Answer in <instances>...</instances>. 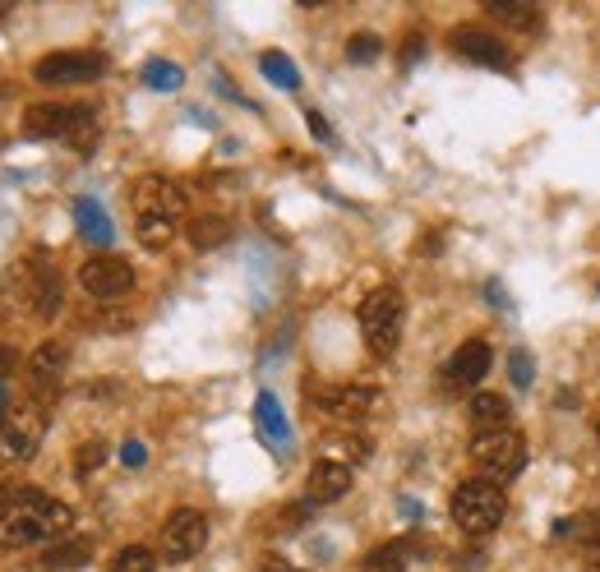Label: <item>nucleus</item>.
I'll return each mask as SVG.
<instances>
[{"mask_svg": "<svg viewBox=\"0 0 600 572\" xmlns=\"http://www.w3.org/2000/svg\"><path fill=\"white\" fill-rule=\"evenodd\" d=\"M130 203H134V231H139V240H144L148 250L171 245V236L185 222V194H180V185H171L162 176H144L134 185Z\"/></svg>", "mask_w": 600, "mask_h": 572, "instance_id": "f03ea898", "label": "nucleus"}, {"mask_svg": "<svg viewBox=\"0 0 600 572\" xmlns=\"http://www.w3.org/2000/svg\"><path fill=\"white\" fill-rule=\"evenodd\" d=\"M0 14H5V5H0Z\"/></svg>", "mask_w": 600, "mask_h": 572, "instance_id": "a19ab883", "label": "nucleus"}, {"mask_svg": "<svg viewBox=\"0 0 600 572\" xmlns=\"http://www.w3.org/2000/svg\"><path fill=\"white\" fill-rule=\"evenodd\" d=\"M70 522H74L70 503L51 499V494H42V489H14L10 513L0 517V545L5 549L42 545V540L70 531Z\"/></svg>", "mask_w": 600, "mask_h": 572, "instance_id": "f257e3e1", "label": "nucleus"}, {"mask_svg": "<svg viewBox=\"0 0 600 572\" xmlns=\"http://www.w3.org/2000/svg\"><path fill=\"white\" fill-rule=\"evenodd\" d=\"M24 134L28 139H65L74 153H93L102 125L88 102H33L24 111Z\"/></svg>", "mask_w": 600, "mask_h": 572, "instance_id": "7ed1b4c3", "label": "nucleus"}, {"mask_svg": "<svg viewBox=\"0 0 600 572\" xmlns=\"http://www.w3.org/2000/svg\"><path fill=\"white\" fill-rule=\"evenodd\" d=\"M490 346L485 342H462L453 351V356H448V379L453 383H480L485 379V374H490Z\"/></svg>", "mask_w": 600, "mask_h": 572, "instance_id": "f3484780", "label": "nucleus"}, {"mask_svg": "<svg viewBox=\"0 0 600 572\" xmlns=\"http://www.w3.org/2000/svg\"><path fill=\"white\" fill-rule=\"evenodd\" d=\"M259 425H264V434L273 443H287V416H282L273 393H259Z\"/></svg>", "mask_w": 600, "mask_h": 572, "instance_id": "b1692460", "label": "nucleus"}, {"mask_svg": "<svg viewBox=\"0 0 600 572\" xmlns=\"http://www.w3.org/2000/svg\"><path fill=\"white\" fill-rule=\"evenodd\" d=\"M508 374H513L517 388H527L531 383V356L527 351H513V356H508Z\"/></svg>", "mask_w": 600, "mask_h": 572, "instance_id": "7c9ffc66", "label": "nucleus"}, {"mask_svg": "<svg viewBox=\"0 0 600 572\" xmlns=\"http://www.w3.org/2000/svg\"><path fill=\"white\" fill-rule=\"evenodd\" d=\"M430 554V545L416 536H402V540H384V545H374L370 554H365V563L360 568L365 572H407L416 559H425Z\"/></svg>", "mask_w": 600, "mask_h": 572, "instance_id": "ddd939ff", "label": "nucleus"}, {"mask_svg": "<svg viewBox=\"0 0 600 572\" xmlns=\"http://www.w3.org/2000/svg\"><path fill=\"white\" fill-rule=\"evenodd\" d=\"M227 240H231V217H222V213L190 217V245L194 250H217V245H227Z\"/></svg>", "mask_w": 600, "mask_h": 572, "instance_id": "6ab92c4d", "label": "nucleus"}, {"mask_svg": "<svg viewBox=\"0 0 600 572\" xmlns=\"http://www.w3.org/2000/svg\"><path fill=\"white\" fill-rule=\"evenodd\" d=\"M305 397L337 420H365L379 406V388L370 383H305Z\"/></svg>", "mask_w": 600, "mask_h": 572, "instance_id": "1a4fd4ad", "label": "nucleus"}, {"mask_svg": "<svg viewBox=\"0 0 600 572\" xmlns=\"http://www.w3.org/2000/svg\"><path fill=\"white\" fill-rule=\"evenodd\" d=\"M559 536H577V540H587V545H596V540H600V513L573 517V522H559Z\"/></svg>", "mask_w": 600, "mask_h": 572, "instance_id": "bb28decb", "label": "nucleus"}, {"mask_svg": "<svg viewBox=\"0 0 600 572\" xmlns=\"http://www.w3.org/2000/svg\"><path fill=\"white\" fill-rule=\"evenodd\" d=\"M10 503H14V494H10V485H0V517L10 513Z\"/></svg>", "mask_w": 600, "mask_h": 572, "instance_id": "4c0bfd02", "label": "nucleus"}, {"mask_svg": "<svg viewBox=\"0 0 600 572\" xmlns=\"http://www.w3.org/2000/svg\"><path fill=\"white\" fill-rule=\"evenodd\" d=\"M10 300H19L24 310H33L37 319H51L60 310V282L42 259H24L10 273Z\"/></svg>", "mask_w": 600, "mask_h": 572, "instance_id": "6e6552de", "label": "nucleus"}, {"mask_svg": "<svg viewBox=\"0 0 600 572\" xmlns=\"http://www.w3.org/2000/svg\"><path fill=\"white\" fill-rule=\"evenodd\" d=\"M79 286H84L93 300H125L134 291V268L116 254H93V259L79 268Z\"/></svg>", "mask_w": 600, "mask_h": 572, "instance_id": "9b49d317", "label": "nucleus"}, {"mask_svg": "<svg viewBox=\"0 0 600 572\" xmlns=\"http://www.w3.org/2000/svg\"><path fill=\"white\" fill-rule=\"evenodd\" d=\"M448 513H453V522L462 526L467 536H490V531H499V522H504L508 499L494 480H467V485L453 489Z\"/></svg>", "mask_w": 600, "mask_h": 572, "instance_id": "39448f33", "label": "nucleus"}, {"mask_svg": "<svg viewBox=\"0 0 600 572\" xmlns=\"http://www.w3.org/2000/svg\"><path fill=\"white\" fill-rule=\"evenodd\" d=\"M425 51V42H420V33L407 37V47H402V65H416V56Z\"/></svg>", "mask_w": 600, "mask_h": 572, "instance_id": "2f4dec72", "label": "nucleus"}, {"mask_svg": "<svg viewBox=\"0 0 600 572\" xmlns=\"http://www.w3.org/2000/svg\"><path fill=\"white\" fill-rule=\"evenodd\" d=\"M88 559H93V545H88V540H65V545H51L47 554H42V563H47L51 572L79 568V563H88Z\"/></svg>", "mask_w": 600, "mask_h": 572, "instance_id": "4be33fe9", "label": "nucleus"}, {"mask_svg": "<svg viewBox=\"0 0 600 572\" xmlns=\"http://www.w3.org/2000/svg\"><path fill=\"white\" fill-rule=\"evenodd\" d=\"M42 429H47V402H19L0 420V462H28L42 448Z\"/></svg>", "mask_w": 600, "mask_h": 572, "instance_id": "423d86ee", "label": "nucleus"}, {"mask_svg": "<svg viewBox=\"0 0 600 572\" xmlns=\"http://www.w3.org/2000/svg\"><path fill=\"white\" fill-rule=\"evenodd\" d=\"M259 572H305V568H296V563H287V559H264Z\"/></svg>", "mask_w": 600, "mask_h": 572, "instance_id": "72a5a7b5", "label": "nucleus"}, {"mask_svg": "<svg viewBox=\"0 0 600 572\" xmlns=\"http://www.w3.org/2000/svg\"><path fill=\"white\" fill-rule=\"evenodd\" d=\"M14 365H19V356H14V346L0 342V379H5V374H10Z\"/></svg>", "mask_w": 600, "mask_h": 572, "instance_id": "473e14b6", "label": "nucleus"}, {"mask_svg": "<svg viewBox=\"0 0 600 572\" xmlns=\"http://www.w3.org/2000/svg\"><path fill=\"white\" fill-rule=\"evenodd\" d=\"M305 517H310V503H291V508H282V517L273 522V531H296Z\"/></svg>", "mask_w": 600, "mask_h": 572, "instance_id": "c756f323", "label": "nucleus"}, {"mask_svg": "<svg viewBox=\"0 0 600 572\" xmlns=\"http://www.w3.org/2000/svg\"><path fill=\"white\" fill-rule=\"evenodd\" d=\"M453 51L457 56L476 60V65H490V70H504L508 65V47L485 28H457L453 33Z\"/></svg>", "mask_w": 600, "mask_h": 572, "instance_id": "2eb2a0df", "label": "nucleus"}, {"mask_svg": "<svg viewBox=\"0 0 600 572\" xmlns=\"http://www.w3.org/2000/svg\"><path fill=\"white\" fill-rule=\"evenodd\" d=\"M208 545V517L199 508H176L162 526V559L167 563H190Z\"/></svg>", "mask_w": 600, "mask_h": 572, "instance_id": "f8f14e48", "label": "nucleus"}, {"mask_svg": "<svg viewBox=\"0 0 600 572\" xmlns=\"http://www.w3.org/2000/svg\"><path fill=\"white\" fill-rule=\"evenodd\" d=\"M351 489V466L347 462H333V457H324V462L310 466V485H305V503H337L342 494Z\"/></svg>", "mask_w": 600, "mask_h": 572, "instance_id": "4468645a", "label": "nucleus"}, {"mask_svg": "<svg viewBox=\"0 0 600 572\" xmlns=\"http://www.w3.org/2000/svg\"><path fill=\"white\" fill-rule=\"evenodd\" d=\"M305 120H310V130L319 134V139H333V134H328V120L319 116V111H310V116H305Z\"/></svg>", "mask_w": 600, "mask_h": 572, "instance_id": "f704fd0d", "label": "nucleus"}, {"mask_svg": "<svg viewBox=\"0 0 600 572\" xmlns=\"http://www.w3.org/2000/svg\"><path fill=\"white\" fill-rule=\"evenodd\" d=\"M587 572H600V540L587 545Z\"/></svg>", "mask_w": 600, "mask_h": 572, "instance_id": "e433bc0d", "label": "nucleus"}, {"mask_svg": "<svg viewBox=\"0 0 600 572\" xmlns=\"http://www.w3.org/2000/svg\"><path fill=\"white\" fill-rule=\"evenodd\" d=\"M107 74V60L97 51H51L33 65V79L37 84H51V88H70V84H93Z\"/></svg>", "mask_w": 600, "mask_h": 572, "instance_id": "9d476101", "label": "nucleus"}, {"mask_svg": "<svg viewBox=\"0 0 600 572\" xmlns=\"http://www.w3.org/2000/svg\"><path fill=\"white\" fill-rule=\"evenodd\" d=\"M180 65H171V60H148L144 65V84L148 88H162V93H171V88H180Z\"/></svg>", "mask_w": 600, "mask_h": 572, "instance_id": "a878e982", "label": "nucleus"}, {"mask_svg": "<svg viewBox=\"0 0 600 572\" xmlns=\"http://www.w3.org/2000/svg\"><path fill=\"white\" fill-rule=\"evenodd\" d=\"M65 360H70V351H65L60 342H42V346H37L33 356H28V383H33V393L47 397L51 388H56L60 374H65Z\"/></svg>", "mask_w": 600, "mask_h": 572, "instance_id": "dca6fc26", "label": "nucleus"}, {"mask_svg": "<svg viewBox=\"0 0 600 572\" xmlns=\"http://www.w3.org/2000/svg\"><path fill=\"white\" fill-rule=\"evenodd\" d=\"M259 65H264V74L277 88H300V74H296V65H291V56H282V51H264Z\"/></svg>", "mask_w": 600, "mask_h": 572, "instance_id": "393cba45", "label": "nucleus"}, {"mask_svg": "<svg viewBox=\"0 0 600 572\" xmlns=\"http://www.w3.org/2000/svg\"><path fill=\"white\" fill-rule=\"evenodd\" d=\"M402 323H407V300H402L397 286H374L370 296L360 300V337L379 360L397 351Z\"/></svg>", "mask_w": 600, "mask_h": 572, "instance_id": "20e7f679", "label": "nucleus"}, {"mask_svg": "<svg viewBox=\"0 0 600 572\" xmlns=\"http://www.w3.org/2000/svg\"><path fill=\"white\" fill-rule=\"evenodd\" d=\"M596 439H600V425H596Z\"/></svg>", "mask_w": 600, "mask_h": 572, "instance_id": "ea45409f", "label": "nucleus"}, {"mask_svg": "<svg viewBox=\"0 0 600 572\" xmlns=\"http://www.w3.org/2000/svg\"><path fill=\"white\" fill-rule=\"evenodd\" d=\"M74 213H79V231H84L88 240L107 245V240H111V222H107V213H102V203H97V199H79V203H74Z\"/></svg>", "mask_w": 600, "mask_h": 572, "instance_id": "412c9836", "label": "nucleus"}, {"mask_svg": "<svg viewBox=\"0 0 600 572\" xmlns=\"http://www.w3.org/2000/svg\"><path fill=\"white\" fill-rule=\"evenodd\" d=\"M490 14L499 24L517 28V33H536L540 28V10L536 5H522V0H499V5H490Z\"/></svg>", "mask_w": 600, "mask_h": 572, "instance_id": "aec40b11", "label": "nucleus"}, {"mask_svg": "<svg viewBox=\"0 0 600 572\" xmlns=\"http://www.w3.org/2000/svg\"><path fill=\"white\" fill-rule=\"evenodd\" d=\"M125 462L139 466V462H144V448H139V443H125Z\"/></svg>", "mask_w": 600, "mask_h": 572, "instance_id": "c9c22d12", "label": "nucleus"}, {"mask_svg": "<svg viewBox=\"0 0 600 572\" xmlns=\"http://www.w3.org/2000/svg\"><path fill=\"white\" fill-rule=\"evenodd\" d=\"M471 425H476V434H490V429H508V420H513V406L504 402L499 393H476L471 397Z\"/></svg>", "mask_w": 600, "mask_h": 572, "instance_id": "a211bd4d", "label": "nucleus"}, {"mask_svg": "<svg viewBox=\"0 0 600 572\" xmlns=\"http://www.w3.org/2000/svg\"><path fill=\"white\" fill-rule=\"evenodd\" d=\"M111 572H157V554L148 545H125L111 559Z\"/></svg>", "mask_w": 600, "mask_h": 572, "instance_id": "5701e85b", "label": "nucleus"}, {"mask_svg": "<svg viewBox=\"0 0 600 572\" xmlns=\"http://www.w3.org/2000/svg\"><path fill=\"white\" fill-rule=\"evenodd\" d=\"M5 402H10V397H5V388H0V420H5Z\"/></svg>", "mask_w": 600, "mask_h": 572, "instance_id": "58836bf2", "label": "nucleus"}, {"mask_svg": "<svg viewBox=\"0 0 600 572\" xmlns=\"http://www.w3.org/2000/svg\"><path fill=\"white\" fill-rule=\"evenodd\" d=\"M379 51H384V42H379L374 33H356L347 42V56L356 60V65H370V60H379Z\"/></svg>", "mask_w": 600, "mask_h": 572, "instance_id": "cd10ccee", "label": "nucleus"}, {"mask_svg": "<svg viewBox=\"0 0 600 572\" xmlns=\"http://www.w3.org/2000/svg\"><path fill=\"white\" fill-rule=\"evenodd\" d=\"M471 462L494 480H513L517 471L527 466V439H522L513 425L490 429V434H476V439H471Z\"/></svg>", "mask_w": 600, "mask_h": 572, "instance_id": "0eeeda50", "label": "nucleus"}, {"mask_svg": "<svg viewBox=\"0 0 600 572\" xmlns=\"http://www.w3.org/2000/svg\"><path fill=\"white\" fill-rule=\"evenodd\" d=\"M102 462H107V443H102V439H88L84 448H79V457H74V466H79V476L97 471Z\"/></svg>", "mask_w": 600, "mask_h": 572, "instance_id": "c85d7f7f", "label": "nucleus"}]
</instances>
